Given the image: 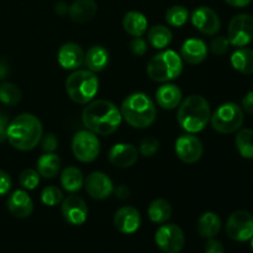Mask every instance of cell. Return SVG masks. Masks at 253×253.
<instances>
[{
    "mask_svg": "<svg viewBox=\"0 0 253 253\" xmlns=\"http://www.w3.org/2000/svg\"><path fill=\"white\" fill-rule=\"evenodd\" d=\"M241 109L253 116V91H250L242 98Z\"/></svg>",
    "mask_w": 253,
    "mask_h": 253,
    "instance_id": "obj_42",
    "label": "cell"
},
{
    "mask_svg": "<svg viewBox=\"0 0 253 253\" xmlns=\"http://www.w3.org/2000/svg\"><path fill=\"white\" fill-rule=\"evenodd\" d=\"M225 249L222 244L217 240L208 239V242L205 244V253H224Z\"/></svg>",
    "mask_w": 253,
    "mask_h": 253,
    "instance_id": "obj_41",
    "label": "cell"
},
{
    "mask_svg": "<svg viewBox=\"0 0 253 253\" xmlns=\"http://www.w3.org/2000/svg\"><path fill=\"white\" fill-rule=\"evenodd\" d=\"M227 39L235 47H245L253 40V16L239 14L231 19L227 29Z\"/></svg>",
    "mask_w": 253,
    "mask_h": 253,
    "instance_id": "obj_9",
    "label": "cell"
},
{
    "mask_svg": "<svg viewBox=\"0 0 253 253\" xmlns=\"http://www.w3.org/2000/svg\"><path fill=\"white\" fill-rule=\"evenodd\" d=\"M130 49L135 56H143L147 51V43L142 37H133L132 41L130 42Z\"/></svg>",
    "mask_w": 253,
    "mask_h": 253,
    "instance_id": "obj_39",
    "label": "cell"
},
{
    "mask_svg": "<svg viewBox=\"0 0 253 253\" xmlns=\"http://www.w3.org/2000/svg\"><path fill=\"white\" fill-rule=\"evenodd\" d=\"M156 244L163 253H179L185 244L184 232L178 225L161 226L155 235Z\"/></svg>",
    "mask_w": 253,
    "mask_h": 253,
    "instance_id": "obj_11",
    "label": "cell"
},
{
    "mask_svg": "<svg viewBox=\"0 0 253 253\" xmlns=\"http://www.w3.org/2000/svg\"><path fill=\"white\" fill-rule=\"evenodd\" d=\"M41 200L47 207H56L63 200V193L57 187H46L41 193Z\"/></svg>",
    "mask_w": 253,
    "mask_h": 253,
    "instance_id": "obj_34",
    "label": "cell"
},
{
    "mask_svg": "<svg viewBox=\"0 0 253 253\" xmlns=\"http://www.w3.org/2000/svg\"><path fill=\"white\" fill-rule=\"evenodd\" d=\"M183 72V59L177 52L166 49L153 56L147 64V74L158 83L173 81Z\"/></svg>",
    "mask_w": 253,
    "mask_h": 253,
    "instance_id": "obj_5",
    "label": "cell"
},
{
    "mask_svg": "<svg viewBox=\"0 0 253 253\" xmlns=\"http://www.w3.org/2000/svg\"><path fill=\"white\" fill-rule=\"evenodd\" d=\"M43 133L42 124L32 114H21L9 123L6 138L10 145L19 151L34 150Z\"/></svg>",
    "mask_w": 253,
    "mask_h": 253,
    "instance_id": "obj_2",
    "label": "cell"
},
{
    "mask_svg": "<svg viewBox=\"0 0 253 253\" xmlns=\"http://www.w3.org/2000/svg\"><path fill=\"white\" fill-rule=\"evenodd\" d=\"M211 109L202 95H189L178 106V124L184 131L197 133L204 130L210 121Z\"/></svg>",
    "mask_w": 253,
    "mask_h": 253,
    "instance_id": "obj_3",
    "label": "cell"
},
{
    "mask_svg": "<svg viewBox=\"0 0 253 253\" xmlns=\"http://www.w3.org/2000/svg\"><path fill=\"white\" fill-rule=\"evenodd\" d=\"M9 73V66L4 59H0V79H4Z\"/></svg>",
    "mask_w": 253,
    "mask_h": 253,
    "instance_id": "obj_47",
    "label": "cell"
},
{
    "mask_svg": "<svg viewBox=\"0 0 253 253\" xmlns=\"http://www.w3.org/2000/svg\"><path fill=\"white\" fill-rule=\"evenodd\" d=\"M98 77L89 69H76L66 81L67 94L77 104L90 103L98 93Z\"/></svg>",
    "mask_w": 253,
    "mask_h": 253,
    "instance_id": "obj_6",
    "label": "cell"
},
{
    "mask_svg": "<svg viewBox=\"0 0 253 253\" xmlns=\"http://www.w3.org/2000/svg\"><path fill=\"white\" fill-rule=\"evenodd\" d=\"M20 184H21L22 188L27 190H32L39 185L40 183V174L37 170L31 169H25L24 172L20 174V179H19Z\"/></svg>",
    "mask_w": 253,
    "mask_h": 253,
    "instance_id": "obj_35",
    "label": "cell"
},
{
    "mask_svg": "<svg viewBox=\"0 0 253 253\" xmlns=\"http://www.w3.org/2000/svg\"><path fill=\"white\" fill-rule=\"evenodd\" d=\"M156 101L166 110H173L182 103V90L174 84H163L156 91Z\"/></svg>",
    "mask_w": 253,
    "mask_h": 253,
    "instance_id": "obj_22",
    "label": "cell"
},
{
    "mask_svg": "<svg viewBox=\"0 0 253 253\" xmlns=\"http://www.w3.org/2000/svg\"><path fill=\"white\" fill-rule=\"evenodd\" d=\"M82 120L86 130L95 135L108 136L118 130L123 116L121 111L111 101L94 100L84 108Z\"/></svg>",
    "mask_w": 253,
    "mask_h": 253,
    "instance_id": "obj_1",
    "label": "cell"
},
{
    "mask_svg": "<svg viewBox=\"0 0 253 253\" xmlns=\"http://www.w3.org/2000/svg\"><path fill=\"white\" fill-rule=\"evenodd\" d=\"M11 189V178L6 172L0 169V195H5Z\"/></svg>",
    "mask_w": 253,
    "mask_h": 253,
    "instance_id": "obj_40",
    "label": "cell"
},
{
    "mask_svg": "<svg viewBox=\"0 0 253 253\" xmlns=\"http://www.w3.org/2000/svg\"><path fill=\"white\" fill-rule=\"evenodd\" d=\"M61 211L64 220L74 226L84 224L88 217V207L78 195H69L62 200Z\"/></svg>",
    "mask_w": 253,
    "mask_h": 253,
    "instance_id": "obj_14",
    "label": "cell"
},
{
    "mask_svg": "<svg viewBox=\"0 0 253 253\" xmlns=\"http://www.w3.org/2000/svg\"><path fill=\"white\" fill-rule=\"evenodd\" d=\"M208 56V46L200 39H188L180 47V57L189 64H199Z\"/></svg>",
    "mask_w": 253,
    "mask_h": 253,
    "instance_id": "obj_20",
    "label": "cell"
},
{
    "mask_svg": "<svg viewBox=\"0 0 253 253\" xmlns=\"http://www.w3.org/2000/svg\"><path fill=\"white\" fill-rule=\"evenodd\" d=\"M172 31L163 25H156V26L151 27L147 34V40L150 44L157 49L166 48L172 42Z\"/></svg>",
    "mask_w": 253,
    "mask_h": 253,
    "instance_id": "obj_30",
    "label": "cell"
},
{
    "mask_svg": "<svg viewBox=\"0 0 253 253\" xmlns=\"http://www.w3.org/2000/svg\"><path fill=\"white\" fill-rule=\"evenodd\" d=\"M86 193L93 199L103 200L110 197L114 192V184L110 178L103 172H93L84 180Z\"/></svg>",
    "mask_w": 253,
    "mask_h": 253,
    "instance_id": "obj_15",
    "label": "cell"
},
{
    "mask_svg": "<svg viewBox=\"0 0 253 253\" xmlns=\"http://www.w3.org/2000/svg\"><path fill=\"white\" fill-rule=\"evenodd\" d=\"M175 153L187 165L198 162L203 156V143L197 136L192 133L182 135L175 141Z\"/></svg>",
    "mask_w": 253,
    "mask_h": 253,
    "instance_id": "obj_13",
    "label": "cell"
},
{
    "mask_svg": "<svg viewBox=\"0 0 253 253\" xmlns=\"http://www.w3.org/2000/svg\"><path fill=\"white\" fill-rule=\"evenodd\" d=\"M21 100V90L14 83H2L0 85V101L7 106H14Z\"/></svg>",
    "mask_w": 253,
    "mask_h": 253,
    "instance_id": "obj_33",
    "label": "cell"
},
{
    "mask_svg": "<svg viewBox=\"0 0 253 253\" xmlns=\"http://www.w3.org/2000/svg\"><path fill=\"white\" fill-rule=\"evenodd\" d=\"M61 184L64 190L69 193H76L84 185V177L81 169L76 167H67L62 170Z\"/></svg>",
    "mask_w": 253,
    "mask_h": 253,
    "instance_id": "obj_29",
    "label": "cell"
},
{
    "mask_svg": "<svg viewBox=\"0 0 253 253\" xmlns=\"http://www.w3.org/2000/svg\"><path fill=\"white\" fill-rule=\"evenodd\" d=\"M121 116L135 128H147L155 123V103L145 93H132L124 99L121 104Z\"/></svg>",
    "mask_w": 253,
    "mask_h": 253,
    "instance_id": "obj_4",
    "label": "cell"
},
{
    "mask_svg": "<svg viewBox=\"0 0 253 253\" xmlns=\"http://www.w3.org/2000/svg\"><path fill=\"white\" fill-rule=\"evenodd\" d=\"M192 24L195 29L207 36H215L220 31L221 21L216 12L208 6H199L192 12Z\"/></svg>",
    "mask_w": 253,
    "mask_h": 253,
    "instance_id": "obj_12",
    "label": "cell"
},
{
    "mask_svg": "<svg viewBox=\"0 0 253 253\" xmlns=\"http://www.w3.org/2000/svg\"><path fill=\"white\" fill-rule=\"evenodd\" d=\"M230 47V42L227 37L224 36H216L211 40L210 42V51L216 56H222L227 52Z\"/></svg>",
    "mask_w": 253,
    "mask_h": 253,
    "instance_id": "obj_37",
    "label": "cell"
},
{
    "mask_svg": "<svg viewBox=\"0 0 253 253\" xmlns=\"http://www.w3.org/2000/svg\"><path fill=\"white\" fill-rule=\"evenodd\" d=\"M84 63L91 72H101L109 63V53L103 46H91L84 54Z\"/></svg>",
    "mask_w": 253,
    "mask_h": 253,
    "instance_id": "obj_23",
    "label": "cell"
},
{
    "mask_svg": "<svg viewBox=\"0 0 253 253\" xmlns=\"http://www.w3.org/2000/svg\"><path fill=\"white\" fill-rule=\"evenodd\" d=\"M236 147L240 155L247 160H253V130L242 128L236 135Z\"/></svg>",
    "mask_w": 253,
    "mask_h": 253,
    "instance_id": "obj_31",
    "label": "cell"
},
{
    "mask_svg": "<svg viewBox=\"0 0 253 253\" xmlns=\"http://www.w3.org/2000/svg\"><path fill=\"white\" fill-rule=\"evenodd\" d=\"M41 147L44 152H53L57 147H58V140H57L54 133H47V135H42L41 137Z\"/></svg>",
    "mask_w": 253,
    "mask_h": 253,
    "instance_id": "obj_38",
    "label": "cell"
},
{
    "mask_svg": "<svg viewBox=\"0 0 253 253\" xmlns=\"http://www.w3.org/2000/svg\"><path fill=\"white\" fill-rule=\"evenodd\" d=\"M98 11V5L95 0H76L72 2L68 9L69 17L77 24L88 22L95 16Z\"/></svg>",
    "mask_w": 253,
    "mask_h": 253,
    "instance_id": "obj_21",
    "label": "cell"
},
{
    "mask_svg": "<svg viewBox=\"0 0 253 253\" xmlns=\"http://www.w3.org/2000/svg\"><path fill=\"white\" fill-rule=\"evenodd\" d=\"M59 66L67 71H76L84 63V52L74 42H67L59 48L57 54Z\"/></svg>",
    "mask_w": 253,
    "mask_h": 253,
    "instance_id": "obj_18",
    "label": "cell"
},
{
    "mask_svg": "<svg viewBox=\"0 0 253 253\" xmlns=\"http://www.w3.org/2000/svg\"><path fill=\"white\" fill-rule=\"evenodd\" d=\"M231 64L242 74L253 73V49L239 47L231 56Z\"/></svg>",
    "mask_w": 253,
    "mask_h": 253,
    "instance_id": "obj_27",
    "label": "cell"
},
{
    "mask_svg": "<svg viewBox=\"0 0 253 253\" xmlns=\"http://www.w3.org/2000/svg\"><path fill=\"white\" fill-rule=\"evenodd\" d=\"M147 214L155 224H165L172 216V207L166 199H156L148 207Z\"/></svg>",
    "mask_w": 253,
    "mask_h": 253,
    "instance_id": "obj_28",
    "label": "cell"
},
{
    "mask_svg": "<svg viewBox=\"0 0 253 253\" xmlns=\"http://www.w3.org/2000/svg\"><path fill=\"white\" fill-rule=\"evenodd\" d=\"M7 210L17 219H26L34 211V203L25 190H15L7 199Z\"/></svg>",
    "mask_w": 253,
    "mask_h": 253,
    "instance_id": "obj_19",
    "label": "cell"
},
{
    "mask_svg": "<svg viewBox=\"0 0 253 253\" xmlns=\"http://www.w3.org/2000/svg\"><path fill=\"white\" fill-rule=\"evenodd\" d=\"M68 9H69V6L63 1L57 2L56 6H54V11H56V14L59 15V16H63V15H66L67 12H68Z\"/></svg>",
    "mask_w": 253,
    "mask_h": 253,
    "instance_id": "obj_45",
    "label": "cell"
},
{
    "mask_svg": "<svg viewBox=\"0 0 253 253\" xmlns=\"http://www.w3.org/2000/svg\"><path fill=\"white\" fill-rule=\"evenodd\" d=\"M221 229V220L215 212H205L198 220V232L204 239H212Z\"/></svg>",
    "mask_w": 253,
    "mask_h": 253,
    "instance_id": "obj_25",
    "label": "cell"
},
{
    "mask_svg": "<svg viewBox=\"0 0 253 253\" xmlns=\"http://www.w3.org/2000/svg\"><path fill=\"white\" fill-rule=\"evenodd\" d=\"M7 126H9V120H7L6 115L0 111V143L6 140Z\"/></svg>",
    "mask_w": 253,
    "mask_h": 253,
    "instance_id": "obj_43",
    "label": "cell"
},
{
    "mask_svg": "<svg viewBox=\"0 0 253 253\" xmlns=\"http://www.w3.org/2000/svg\"><path fill=\"white\" fill-rule=\"evenodd\" d=\"M158 150H160V142L155 137L143 138L140 145V152L145 157H152Z\"/></svg>",
    "mask_w": 253,
    "mask_h": 253,
    "instance_id": "obj_36",
    "label": "cell"
},
{
    "mask_svg": "<svg viewBox=\"0 0 253 253\" xmlns=\"http://www.w3.org/2000/svg\"><path fill=\"white\" fill-rule=\"evenodd\" d=\"M244 120V110L235 103L222 104L210 116L212 128L220 133H232L240 130Z\"/></svg>",
    "mask_w": 253,
    "mask_h": 253,
    "instance_id": "obj_7",
    "label": "cell"
},
{
    "mask_svg": "<svg viewBox=\"0 0 253 253\" xmlns=\"http://www.w3.org/2000/svg\"><path fill=\"white\" fill-rule=\"evenodd\" d=\"M189 19V11L182 5H173L166 11V21L169 26L182 27Z\"/></svg>",
    "mask_w": 253,
    "mask_h": 253,
    "instance_id": "obj_32",
    "label": "cell"
},
{
    "mask_svg": "<svg viewBox=\"0 0 253 253\" xmlns=\"http://www.w3.org/2000/svg\"><path fill=\"white\" fill-rule=\"evenodd\" d=\"M230 6L234 7H245L252 2V0H225Z\"/></svg>",
    "mask_w": 253,
    "mask_h": 253,
    "instance_id": "obj_46",
    "label": "cell"
},
{
    "mask_svg": "<svg viewBox=\"0 0 253 253\" xmlns=\"http://www.w3.org/2000/svg\"><path fill=\"white\" fill-rule=\"evenodd\" d=\"M114 225L121 234H133L141 225L140 212L133 207L120 208L114 216Z\"/></svg>",
    "mask_w": 253,
    "mask_h": 253,
    "instance_id": "obj_16",
    "label": "cell"
},
{
    "mask_svg": "<svg viewBox=\"0 0 253 253\" xmlns=\"http://www.w3.org/2000/svg\"><path fill=\"white\" fill-rule=\"evenodd\" d=\"M72 152L81 162H93L100 152V142L91 131H78L72 140Z\"/></svg>",
    "mask_w": 253,
    "mask_h": 253,
    "instance_id": "obj_8",
    "label": "cell"
},
{
    "mask_svg": "<svg viewBox=\"0 0 253 253\" xmlns=\"http://www.w3.org/2000/svg\"><path fill=\"white\" fill-rule=\"evenodd\" d=\"M61 169V158L53 152H46L37 160V172L43 178H54Z\"/></svg>",
    "mask_w": 253,
    "mask_h": 253,
    "instance_id": "obj_26",
    "label": "cell"
},
{
    "mask_svg": "<svg viewBox=\"0 0 253 253\" xmlns=\"http://www.w3.org/2000/svg\"><path fill=\"white\" fill-rule=\"evenodd\" d=\"M138 152L131 143H116L109 151V161L119 168H130L136 163Z\"/></svg>",
    "mask_w": 253,
    "mask_h": 253,
    "instance_id": "obj_17",
    "label": "cell"
},
{
    "mask_svg": "<svg viewBox=\"0 0 253 253\" xmlns=\"http://www.w3.org/2000/svg\"><path fill=\"white\" fill-rule=\"evenodd\" d=\"M251 247H252V250H253V237L251 239Z\"/></svg>",
    "mask_w": 253,
    "mask_h": 253,
    "instance_id": "obj_48",
    "label": "cell"
},
{
    "mask_svg": "<svg viewBox=\"0 0 253 253\" xmlns=\"http://www.w3.org/2000/svg\"><path fill=\"white\" fill-rule=\"evenodd\" d=\"M226 234L234 241H250L253 237L252 215L245 210H239L230 215L226 222Z\"/></svg>",
    "mask_w": 253,
    "mask_h": 253,
    "instance_id": "obj_10",
    "label": "cell"
},
{
    "mask_svg": "<svg viewBox=\"0 0 253 253\" xmlns=\"http://www.w3.org/2000/svg\"><path fill=\"white\" fill-rule=\"evenodd\" d=\"M147 19L140 11H128L123 19L124 30L133 37H140L147 30Z\"/></svg>",
    "mask_w": 253,
    "mask_h": 253,
    "instance_id": "obj_24",
    "label": "cell"
},
{
    "mask_svg": "<svg viewBox=\"0 0 253 253\" xmlns=\"http://www.w3.org/2000/svg\"><path fill=\"white\" fill-rule=\"evenodd\" d=\"M116 197L121 200L127 199V198L130 197V189L124 184L119 185V187L116 188Z\"/></svg>",
    "mask_w": 253,
    "mask_h": 253,
    "instance_id": "obj_44",
    "label": "cell"
}]
</instances>
